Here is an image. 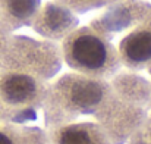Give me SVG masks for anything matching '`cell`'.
<instances>
[{
	"instance_id": "6da1fadb",
	"label": "cell",
	"mask_w": 151,
	"mask_h": 144,
	"mask_svg": "<svg viewBox=\"0 0 151 144\" xmlns=\"http://www.w3.org/2000/svg\"><path fill=\"white\" fill-rule=\"evenodd\" d=\"M70 51L78 63L90 69H99L107 60L106 44L93 34H79L75 37Z\"/></svg>"
},
{
	"instance_id": "3957f363",
	"label": "cell",
	"mask_w": 151,
	"mask_h": 144,
	"mask_svg": "<svg viewBox=\"0 0 151 144\" xmlns=\"http://www.w3.org/2000/svg\"><path fill=\"white\" fill-rule=\"evenodd\" d=\"M3 91L10 101H15V103L24 101L25 98H28L32 94L34 82L28 77L15 75V77H10L9 80H6V82L3 85Z\"/></svg>"
},
{
	"instance_id": "7a4b0ae2",
	"label": "cell",
	"mask_w": 151,
	"mask_h": 144,
	"mask_svg": "<svg viewBox=\"0 0 151 144\" xmlns=\"http://www.w3.org/2000/svg\"><path fill=\"white\" fill-rule=\"evenodd\" d=\"M125 54L135 62H144L151 59V31L141 30L128 35L123 43Z\"/></svg>"
},
{
	"instance_id": "ba28073f",
	"label": "cell",
	"mask_w": 151,
	"mask_h": 144,
	"mask_svg": "<svg viewBox=\"0 0 151 144\" xmlns=\"http://www.w3.org/2000/svg\"><path fill=\"white\" fill-rule=\"evenodd\" d=\"M0 144H12V143H10V140L7 137H4L3 134H0Z\"/></svg>"
},
{
	"instance_id": "5b68a950",
	"label": "cell",
	"mask_w": 151,
	"mask_h": 144,
	"mask_svg": "<svg viewBox=\"0 0 151 144\" xmlns=\"http://www.w3.org/2000/svg\"><path fill=\"white\" fill-rule=\"evenodd\" d=\"M7 6H9V10L13 16L27 18L37 9L38 0H9Z\"/></svg>"
},
{
	"instance_id": "52a82bcc",
	"label": "cell",
	"mask_w": 151,
	"mask_h": 144,
	"mask_svg": "<svg viewBox=\"0 0 151 144\" xmlns=\"http://www.w3.org/2000/svg\"><path fill=\"white\" fill-rule=\"evenodd\" d=\"M68 19H69V15L66 12H63L62 9H59V7L49 9V12L46 15V22H47V25L50 27L51 30L63 28L68 24Z\"/></svg>"
},
{
	"instance_id": "277c9868",
	"label": "cell",
	"mask_w": 151,
	"mask_h": 144,
	"mask_svg": "<svg viewBox=\"0 0 151 144\" xmlns=\"http://www.w3.org/2000/svg\"><path fill=\"white\" fill-rule=\"evenodd\" d=\"M70 96H72L73 103H76L78 106H93L101 100L103 91H101L100 85H97L96 82L78 81L72 87Z\"/></svg>"
},
{
	"instance_id": "8992f818",
	"label": "cell",
	"mask_w": 151,
	"mask_h": 144,
	"mask_svg": "<svg viewBox=\"0 0 151 144\" xmlns=\"http://www.w3.org/2000/svg\"><path fill=\"white\" fill-rule=\"evenodd\" d=\"M60 144H91L90 135L79 128H68L60 137Z\"/></svg>"
}]
</instances>
